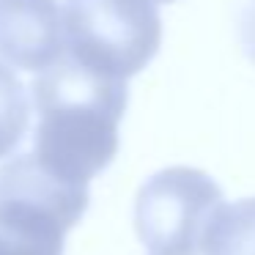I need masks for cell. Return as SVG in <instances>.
Wrapping results in <instances>:
<instances>
[{"label": "cell", "mask_w": 255, "mask_h": 255, "mask_svg": "<svg viewBox=\"0 0 255 255\" xmlns=\"http://www.w3.org/2000/svg\"><path fill=\"white\" fill-rule=\"evenodd\" d=\"M159 3H176V0H159Z\"/></svg>", "instance_id": "9"}, {"label": "cell", "mask_w": 255, "mask_h": 255, "mask_svg": "<svg viewBox=\"0 0 255 255\" xmlns=\"http://www.w3.org/2000/svg\"><path fill=\"white\" fill-rule=\"evenodd\" d=\"M30 124V102L22 80L0 63V159L22 145Z\"/></svg>", "instance_id": "7"}, {"label": "cell", "mask_w": 255, "mask_h": 255, "mask_svg": "<svg viewBox=\"0 0 255 255\" xmlns=\"http://www.w3.org/2000/svg\"><path fill=\"white\" fill-rule=\"evenodd\" d=\"M36 110L33 156L61 181L88 187L118 154V124L127 113V80L91 72L63 55L30 85Z\"/></svg>", "instance_id": "1"}, {"label": "cell", "mask_w": 255, "mask_h": 255, "mask_svg": "<svg viewBox=\"0 0 255 255\" xmlns=\"http://www.w3.org/2000/svg\"><path fill=\"white\" fill-rule=\"evenodd\" d=\"M222 206V189L195 167H165L140 187L134 231L151 255H200L203 233Z\"/></svg>", "instance_id": "4"}, {"label": "cell", "mask_w": 255, "mask_h": 255, "mask_svg": "<svg viewBox=\"0 0 255 255\" xmlns=\"http://www.w3.org/2000/svg\"><path fill=\"white\" fill-rule=\"evenodd\" d=\"M236 33H239V41H242L244 55L255 63V0H250L247 6L239 11Z\"/></svg>", "instance_id": "8"}, {"label": "cell", "mask_w": 255, "mask_h": 255, "mask_svg": "<svg viewBox=\"0 0 255 255\" xmlns=\"http://www.w3.org/2000/svg\"><path fill=\"white\" fill-rule=\"evenodd\" d=\"M203 255H255V198L222 203L209 220Z\"/></svg>", "instance_id": "6"}, {"label": "cell", "mask_w": 255, "mask_h": 255, "mask_svg": "<svg viewBox=\"0 0 255 255\" xmlns=\"http://www.w3.org/2000/svg\"><path fill=\"white\" fill-rule=\"evenodd\" d=\"M63 44L72 61L129 80L156 58L162 17L151 0H63Z\"/></svg>", "instance_id": "3"}, {"label": "cell", "mask_w": 255, "mask_h": 255, "mask_svg": "<svg viewBox=\"0 0 255 255\" xmlns=\"http://www.w3.org/2000/svg\"><path fill=\"white\" fill-rule=\"evenodd\" d=\"M88 209V187L52 176L30 154L0 167V255H63V239Z\"/></svg>", "instance_id": "2"}, {"label": "cell", "mask_w": 255, "mask_h": 255, "mask_svg": "<svg viewBox=\"0 0 255 255\" xmlns=\"http://www.w3.org/2000/svg\"><path fill=\"white\" fill-rule=\"evenodd\" d=\"M66 55L58 0H0V58L14 69L44 72Z\"/></svg>", "instance_id": "5"}]
</instances>
